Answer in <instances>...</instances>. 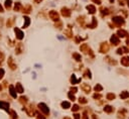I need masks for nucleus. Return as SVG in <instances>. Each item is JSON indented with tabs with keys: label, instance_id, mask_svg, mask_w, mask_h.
Returning a JSON list of instances; mask_svg holds the SVG:
<instances>
[{
	"label": "nucleus",
	"instance_id": "nucleus-1",
	"mask_svg": "<svg viewBox=\"0 0 129 119\" xmlns=\"http://www.w3.org/2000/svg\"><path fill=\"white\" fill-rule=\"evenodd\" d=\"M112 22L114 23L116 27H119L125 23V20L123 19V17H121V16H114V17H112Z\"/></svg>",
	"mask_w": 129,
	"mask_h": 119
},
{
	"label": "nucleus",
	"instance_id": "nucleus-2",
	"mask_svg": "<svg viewBox=\"0 0 129 119\" xmlns=\"http://www.w3.org/2000/svg\"><path fill=\"white\" fill-rule=\"evenodd\" d=\"M37 107L39 108V110L43 112L45 116H47V115H50V109H48V107L45 105L44 103H39V105H37Z\"/></svg>",
	"mask_w": 129,
	"mask_h": 119
},
{
	"label": "nucleus",
	"instance_id": "nucleus-3",
	"mask_svg": "<svg viewBox=\"0 0 129 119\" xmlns=\"http://www.w3.org/2000/svg\"><path fill=\"white\" fill-rule=\"evenodd\" d=\"M48 16L52 20L54 21H60V14L56 12V10H51L50 12H48Z\"/></svg>",
	"mask_w": 129,
	"mask_h": 119
},
{
	"label": "nucleus",
	"instance_id": "nucleus-4",
	"mask_svg": "<svg viewBox=\"0 0 129 119\" xmlns=\"http://www.w3.org/2000/svg\"><path fill=\"white\" fill-rule=\"evenodd\" d=\"M109 49H110V47H109V44L108 42H102L100 44V49H99V51L101 54H106V53H108L109 51Z\"/></svg>",
	"mask_w": 129,
	"mask_h": 119
},
{
	"label": "nucleus",
	"instance_id": "nucleus-5",
	"mask_svg": "<svg viewBox=\"0 0 129 119\" xmlns=\"http://www.w3.org/2000/svg\"><path fill=\"white\" fill-rule=\"evenodd\" d=\"M23 110H25V112L27 113L28 116H33V115L35 114V111H34V109H33L32 104H30V105H28L27 107H24Z\"/></svg>",
	"mask_w": 129,
	"mask_h": 119
},
{
	"label": "nucleus",
	"instance_id": "nucleus-6",
	"mask_svg": "<svg viewBox=\"0 0 129 119\" xmlns=\"http://www.w3.org/2000/svg\"><path fill=\"white\" fill-rule=\"evenodd\" d=\"M14 31H15V34H16V38H17V39H19V40L23 39L24 33L22 32L21 29H19L18 27H15V28H14Z\"/></svg>",
	"mask_w": 129,
	"mask_h": 119
},
{
	"label": "nucleus",
	"instance_id": "nucleus-7",
	"mask_svg": "<svg viewBox=\"0 0 129 119\" xmlns=\"http://www.w3.org/2000/svg\"><path fill=\"white\" fill-rule=\"evenodd\" d=\"M110 42H111L113 46H118L120 43V39H119V36L117 34H113L110 38Z\"/></svg>",
	"mask_w": 129,
	"mask_h": 119
},
{
	"label": "nucleus",
	"instance_id": "nucleus-8",
	"mask_svg": "<svg viewBox=\"0 0 129 119\" xmlns=\"http://www.w3.org/2000/svg\"><path fill=\"white\" fill-rule=\"evenodd\" d=\"M60 13H62V15L64 16V17H70L71 16V10L69 8H67V7H63L62 10H60Z\"/></svg>",
	"mask_w": 129,
	"mask_h": 119
},
{
	"label": "nucleus",
	"instance_id": "nucleus-9",
	"mask_svg": "<svg viewBox=\"0 0 129 119\" xmlns=\"http://www.w3.org/2000/svg\"><path fill=\"white\" fill-rule=\"evenodd\" d=\"M23 50H24V47L21 42H18L16 44V47H15V53H16V55H20L23 51Z\"/></svg>",
	"mask_w": 129,
	"mask_h": 119
},
{
	"label": "nucleus",
	"instance_id": "nucleus-10",
	"mask_svg": "<svg viewBox=\"0 0 129 119\" xmlns=\"http://www.w3.org/2000/svg\"><path fill=\"white\" fill-rule=\"evenodd\" d=\"M8 67H9L11 70H16V68H17V66L14 63V60H13L12 57H9L8 58Z\"/></svg>",
	"mask_w": 129,
	"mask_h": 119
},
{
	"label": "nucleus",
	"instance_id": "nucleus-11",
	"mask_svg": "<svg viewBox=\"0 0 129 119\" xmlns=\"http://www.w3.org/2000/svg\"><path fill=\"white\" fill-rule=\"evenodd\" d=\"M21 11L23 13H25V14H29L32 11V7H31V5H30V4H26V5H24L23 7H22Z\"/></svg>",
	"mask_w": 129,
	"mask_h": 119
},
{
	"label": "nucleus",
	"instance_id": "nucleus-12",
	"mask_svg": "<svg viewBox=\"0 0 129 119\" xmlns=\"http://www.w3.org/2000/svg\"><path fill=\"white\" fill-rule=\"evenodd\" d=\"M0 108L5 110L6 112H9V103L4 102V101H0Z\"/></svg>",
	"mask_w": 129,
	"mask_h": 119
},
{
	"label": "nucleus",
	"instance_id": "nucleus-13",
	"mask_svg": "<svg viewBox=\"0 0 129 119\" xmlns=\"http://www.w3.org/2000/svg\"><path fill=\"white\" fill-rule=\"evenodd\" d=\"M91 49L89 47V46L87 43H83L81 44V47H80V51H83V53H85V54H89V51Z\"/></svg>",
	"mask_w": 129,
	"mask_h": 119
},
{
	"label": "nucleus",
	"instance_id": "nucleus-14",
	"mask_svg": "<svg viewBox=\"0 0 129 119\" xmlns=\"http://www.w3.org/2000/svg\"><path fill=\"white\" fill-rule=\"evenodd\" d=\"M81 89L83 90V92L87 93V94H89L90 91H91V87H90V85H89V84H86V83H84V84H82V85H81Z\"/></svg>",
	"mask_w": 129,
	"mask_h": 119
},
{
	"label": "nucleus",
	"instance_id": "nucleus-15",
	"mask_svg": "<svg viewBox=\"0 0 129 119\" xmlns=\"http://www.w3.org/2000/svg\"><path fill=\"white\" fill-rule=\"evenodd\" d=\"M9 93H10V95H11V97L12 98L15 99L17 97V92H16V90H15L14 86H12V85H10L9 86Z\"/></svg>",
	"mask_w": 129,
	"mask_h": 119
},
{
	"label": "nucleus",
	"instance_id": "nucleus-16",
	"mask_svg": "<svg viewBox=\"0 0 129 119\" xmlns=\"http://www.w3.org/2000/svg\"><path fill=\"white\" fill-rule=\"evenodd\" d=\"M127 110L124 109V108H121L119 111H118V114H117V116H118L119 119H124L125 118V114H126Z\"/></svg>",
	"mask_w": 129,
	"mask_h": 119
},
{
	"label": "nucleus",
	"instance_id": "nucleus-17",
	"mask_svg": "<svg viewBox=\"0 0 129 119\" xmlns=\"http://www.w3.org/2000/svg\"><path fill=\"white\" fill-rule=\"evenodd\" d=\"M117 35H118L119 38H126V36H128V32L126 30H124V29H118Z\"/></svg>",
	"mask_w": 129,
	"mask_h": 119
},
{
	"label": "nucleus",
	"instance_id": "nucleus-18",
	"mask_svg": "<svg viewBox=\"0 0 129 119\" xmlns=\"http://www.w3.org/2000/svg\"><path fill=\"white\" fill-rule=\"evenodd\" d=\"M129 53V49L126 47H122L120 49L117 50V54L118 55H122V54H128Z\"/></svg>",
	"mask_w": 129,
	"mask_h": 119
},
{
	"label": "nucleus",
	"instance_id": "nucleus-19",
	"mask_svg": "<svg viewBox=\"0 0 129 119\" xmlns=\"http://www.w3.org/2000/svg\"><path fill=\"white\" fill-rule=\"evenodd\" d=\"M97 25H98V21H97V18L96 17H93L92 18V22L88 25V27L89 28H95V27H97Z\"/></svg>",
	"mask_w": 129,
	"mask_h": 119
},
{
	"label": "nucleus",
	"instance_id": "nucleus-20",
	"mask_svg": "<svg viewBox=\"0 0 129 119\" xmlns=\"http://www.w3.org/2000/svg\"><path fill=\"white\" fill-rule=\"evenodd\" d=\"M121 65L124 67H129V57H123L121 59Z\"/></svg>",
	"mask_w": 129,
	"mask_h": 119
},
{
	"label": "nucleus",
	"instance_id": "nucleus-21",
	"mask_svg": "<svg viewBox=\"0 0 129 119\" xmlns=\"http://www.w3.org/2000/svg\"><path fill=\"white\" fill-rule=\"evenodd\" d=\"M104 111L106 113H108V114H111L114 112V107H112V106H110V105H106L104 107Z\"/></svg>",
	"mask_w": 129,
	"mask_h": 119
},
{
	"label": "nucleus",
	"instance_id": "nucleus-22",
	"mask_svg": "<svg viewBox=\"0 0 129 119\" xmlns=\"http://www.w3.org/2000/svg\"><path fill=\"white\" fill-rule=\"evenodd\" d=\"M100 12H101V16H102V17H104L105 15H108V14L110 13V11H109L108 8H106V7H101Z\"/></svg>",
	"mask_w": 129,
	"mask_h": 119
},
{
	"label": "nucleus",
	"instance_id": "nucleus-23",
	"mask_svg": "<svg viewBox=\"0 0 129 119\" xmlns=\"http://www.w3.org/2000/svg\"><path fill=\"white\" fill-rule=\"evenodd\" d=\"M15 90H16L17 93L22 94L23 93V87H22V85L20 83H16V85H15Z\"/></svg>",
	"mask_w": 129,
	"mask_h": 119
},
{
	"label": "nucleus",
	"instance_id": "nucleus-24",
	"mask_svg": "<svg viewBox=\"0 0 129 119\" xmlns=\"http://www.w3.org/2000/svg\"><path fill=\"white\" fill-rule=\"evenodd\" d=\"M23 19H24V23H23V28H27L28 26H29V24H30V18L28 17V16H24L23 17Z\"/></svg>",
	"mask_w": 129,
	"mask_h": 119
},
{
	"label": "nucleus",
	"instance_id": "nucleus-25",
	"mask_svg": "<svg viewBox=\"0 0 129 119\" xmlns=\"http://www.w3.org/2000/svg\"><path fill=\"white\" fill-rule=\"evenodd\" d=\"M86 16H84V15H82V16H79L78 17V22H79V24L81 25V26H85V21H86Z\"/></svg>",
	"mask_w": 129,
	"mask_h": 119
},
{
	"label": "nucleus",
	"instance_id": "nucleus-26",
	"mask_svg": "<svg viewBox=\"0 0 129 119\" xmlns=\"http://www.w3.org/2000/svg\"><path fill=\"white\" fill-rule=\"evenodd\" d=\"M64 34H66L69 38H73V31H72V28H71L70 25H69V27H68V29H66V30H64Z\"/></svg>",
	"mask_w": 129,
	"mask_h": 119
},
{
	"label": "nucleus",
	"instance_id": "nucleus-27",
	"mask_svg": "<svg viewBox=\"0 0 129 119\" xmlns=\"http://www.w3.org/2000/svg\"><path fill=\"white\" fill-rule=\"evenodd\" d=\"M80 82H81V79H77V78H76V76L74 75H72L71 76V83L73 84V85H76V84H79Z\"/></svg>",
	"mask_w": 129,
	"mask_h": 119
},
{
	"label": "nucleus",
	"instance_id": "nucleus-28",
	"mask_svg": "<svg viewBox=\"0 0 129 119\" xmlns=\"http://www.w3.org/2000/svg\"><path fill=\"white\" fill-rule=\"evenodd\" d=\"M87 10L89 11L90 14H94L95 12H96V7H95L94 5H88L87 6Z\"/></svg>",
	"mask_w": 129,
	"mask_h": 119
},
{
	"label": "nucleus",
	"instance_id": "nucleus-29",
	"mask_svg": "<svg viewBox=\"0 0 129 119\" xmlns=\"http://www.w3.org/2000/svg\"><path fill=\"white\" fill-rule=\"evenodd\" d=\"M22 7H23V6L21 5L20 2H16L14 4V10L16 11V12H18V11H21L22 10Z\"/></svg>",
	"mask_w": 129,
	"mask_h": 119
},
{
	"label": "nucleus",
	"instance_id": "nucleus-30",
	"mask_svg": "<svg viewBox=\"0 0 129 119\" xmlns=\"http://www.w3.org/2000/svg\"><path fill=\"white\" fill-rule=\"evenodd\" d=\"M116 98V96L114 93H108L107 95H106V99L109 100V101H112V100H114Z\"/></svg>",
	"mask_w": 129,
	"mask_h": 119
},
{
	"label": "nucleus",
	"instance_id": "nucleus-31",
	"mask_svg": "<svg viewBox=\"0 0 129 119\" xmlns=\"http://www.w3.org/2000/svg\"><path fill=\"white\" fill-rule=\"evenodd\" d=\"M84 78H86V79H91L92 78V74H91V71L89 70V69H87L86 71H85V73H84Z\"/></svg>",
	"mask_w": 129,
	"mask_h": 119
},
{
	"label": "nucleus",
	"instance_id": "nucleus-32",
	"mask_svg": "<svg viewBox=\"0 0 129 119\" xmlns=\"http://www.w3.org/2000/svg\"><path fill=\"white\" fill-rule=\"evenodd\" d=\"M128 97H129V92H127V91L121 92V94H120V98H121V99L125 100V99H127Z\"/></svg>",
	"mask_w": 129,
	"mask_h": 119
},
{
	"label": "nucleus",
	"instance_id": "nucleus-33",
	"mask_svg": "<svg viewBox=\"0 0 129 119\" xmlns=\"http://www.w3.org/2000/svg\"><path fill=\"white\" fill-rule=\"evenodd\" d=\"M105 61L107 62V63H109L110 65H114V66H115V65H117V62H116V61H114V60H112V59L110 58V57H106V58H105Z\"/></svg>",
	"mask_w": 129,
	"mask_h": 119
},
{
	"label": "nucleus",
	"instance_id": "nucleus-34",
	"mask_svg": "<svg viewBox=\"0 0 129 119\" xmlns=\"http://www.w3.org/2000/svg\"><path fill=\"white\" fill-rule=\"evenodd\" d=\"M9 113H10V119H18L17 114L14 110H9Z\"/></svg>",
	"mask_w": 129,
	"mask_h": 119
},
{
	"label": "nucleus",
	"instance_id": "nucleus-35",
	"mask_svg": "<svg viewBox=\"0 0 129 119\" xmlns=\"http://www.w3.org/2000/svg\"><path fill=\"white\" fill-rule=\"evenodd\" d=\"M73 58H74L77 62H81V61H82V57H81V55L78 54V53H74V54H73Z\"/></svg>",
	"mask_w": 129,
	"mask_h": 119
},
{
	"label": "nucleus",
	"instance_id": "nucleus-36",
	"mask_svg": "<svg viewBox=\"0 0 129 119\" xmlns=\"http://www.w3.org/2000/svg\"><path fill=\"white\" fill-rule=\"evenodd\" d=\"M62 107L64 109H69L70 107H71V104H70V102H67V101H64V102H62Z\"/></svg>",
	"mask_w": 129,
	"mask_h": 119
},
{
	"label": "nucleus",
	"instance_id": "nucleus-37",
	"mask_svg": "<svg viewBox=\"0 0 129 119\" xmlns=\"http://www.w3.org/2000/svg\"><path fill=\"white\" fill-rule=\"evenodd\" d=\"M11 5H12V1L11 0H6L5 3H4V6H5V8L6 9H10L11 8Z\"/></svg>",
	"mask_w": 129,
	"mask_h": 119
},
{
	"label": "nucleus",
	"instance_id": "nucleus-38",
	"mask_svg": "<svg viewBox=\"0 0 129 119\" xmlns=\"http://www.w3.org/2000/svg\"><path fill=\"white\" fill-rule=\"evenodd\" d=\"M13 23H14V19H13V18H9V19L7 20V22H6L7 27H11L13 25Z\"/></svg>",
	"mask_w": 129,
	"mask_h": 119
},
{
	"label": "nucleus",
	"instance_id": "nucleus-39",
	"mask_svg": "<svg viewBox=\"0 0 129 119\" xmlns=\"http://www.w3.org/2000/svg\"><path fill=\"white\" fill-rule=\"evenodd\" d=\"M94 90H95V91H96V92H101L102 90H103V87H102V86H101V85H100V84H97V85H96V86H95V87H94Z\"/></svg>",
	"mask_w": 129,
	"mask_h": 119
},
{
	"label": "nucleus",
	"instance_id": "nucleus-40",
	"mask_svg": "<svg viewBox=\"0 0 129 119\" xmlns=\"http://www.w3.org/2000/svg\"><path fill=\"white\" fill-rule=\"evenodd\" d=\"M19 102L21 104H26L27 103V97H23V96H21V97L19 98Z\"/></svg>",
	"mask_w": 129,
	"mask_h": 119
},
{
	"label": "nucleus",
	"instance_id": "nucleus-41",
	"mask_svg": "<svg viewBox=\"0 0 129 119\" xmlns=\"http://www.w3.org/2000/svg\"><path fill=\"white\" fill-rule=\"evenodd\" d=\"M79 103H81V104H87V103H88V100H87L86 98H84V97H80V98H79Z\"/></svg>",
	"mask_w": 129,
	"mask_h": 119
},
{
	"label": "nucleus",
	"instance_id": "nucleus-42",
	"mask_svg": "<svg viewBox=\"0 0 129 119\" xmlns=\"http://www.w3.org/2000/svg\"><path fill=\"white\" fill-rule=\"evenodd\" d=\"M79 110H80L79 105H77V104L73 105V108H72V111H73V112H77V111H79Z\"/></svg>",
	"mask_w": 129,
	"mask_h": 119
},
{
	"label": "nucleus",
	"instance_id": "nucleus-43",
	"mask_svg": "<svg viewBox=\"0 0 129 119\" xmlns=\"http://www.w3.org/2000/svg\"><path fill=\"white\" fill-rule=\"evenodd\" d=\"M93 98L96 99V100H100L102 98V95L101 94H97V93H95V94L93 95Z\"/></svg>",
	"mask_w": 129,
	"mask_h": 119
},
{
	"label": "nucleus",
	"instance_id": "nucleus-44",
	"mask_svg": "<svg viewBox=\"0 0 129 119\" xmlns=\"http://www.w3.org/2000/svg\"><path fill=\"white\" fill-rule=\"evenodd\" d=\"M4 59H5V57H4V54L2 53V51H0V65L3 63V61H4Z\"/></svg>",
	"mask_w": 129,
	"mask_h": 119
},
{
	"label": "nucleus",
	"instance_id": "nucleus-45",
	"mask_svg": "<svg viewBox=\"0 0 129 119\" xmlns=\"http://www.w3.org/2000/svg\"><path fill=\"white\" fill-rule=\"evenodd\" d=\"M68 97H69L70 100H72V101H75L76 100V97L74 96V94H72V93H69V94H68Z\"/></svg>",
	"mask_w": 129,
	"mask_h": 119
},
{
	"label": "nucleus",
	"instance_id": "nucleus-46",
	"mask_svg": "<svg viewBox=\"0 0 129 119\" xmlns=\"http://www.w3.org/2000/svg\"><path fill=\"white\" fill-rule=\"evenodd\" d=\"M4 74H5V71L3 70L2 68H0V80L3 78V76H4Z\"/></svg>",
	"mask_w": 129,
	"mask_h": 119
},
{
	"label": "nucleus",
	"instance_id": "nucleus-47",
	"mask_svg": "<svg viewBox=\"0 0 129 119\" xmlns=\"http://www.w3.org/2000/svg\"><path fill=\"white\" fill-rule=\"evenodd\" d=\"M82 40H83V38H80V36H76V38H75V42H76V43H79L80 42H82Z\"/></svg>",
	"mask_w": 129,
	"mask_h": 119
},
{
	"label": "nucleus",
	"instance_id": "nucleus-48",
	"mask_svg": "<svg viewBox=\"0 0 129 119\" xmlns=\"http://www.w3.org/2000/svg\"><path fill=\"white\" fill-rule=\"evenodd\" d=\"M58 23H56V27H58L59 29H62V26H63V24H62V22H60V21H56Z\"/></svg>",
	"mask_w": 129,
	"mask_h": 119
},
{
	"label": "nucleus",
	"instance_id": "nucleus-49",
	"mask_svg": "<svg viewBox=\"0 0 129 119\" xmlns=\"http://www.w3.org/2000/svg\"><path fill=\"white\" fill-rule=\"evenodd\" d=\"M82 119H89V116H88V114H87V111H84L83 116H82Z\"/></svg>",
	"mask_w": 129,
	"mask_h": 119
},
{
	"label": "nucleus",
	"instance_id": "nucleus-50",
	"mask_svg": "<svg viewBox=\"0 0 129 119\" xmlns=\"http://www.w3.org/2000/svg\"><path fill=\"white\" fill-rule=\"evenodd\" d=\"M71 93H77V91H78V88H76V87H71Z\"/></svg>",
	"mask_w": 129,
	"mask_h": 119
},
{
	"label": "nucleus",
	"instance_id": "nucleus-51",
	"mask_svg": "<svg viewBox=\"0 0 129 119\" xmlns=\"http://www.w3.org/2000/svg\"><path fill=\"white\" fill-rule=\"evenodd\" d=\"M91 1L94 2V3H96V4H98V5H100L102 3V0H91Z\"/></svg>",
	"mask_w": 129,
	"mask_h": 119
},
{
	"label": "nucleus",
	"instance_id": "nucleus-52",
	"mask_svg": "<svg viewBox=\"0 0 129 119\" xmlns=\"http://www.w3.org/2000/svg\"><path fill=\"white\" fill-rule=\"evenodd\" d=\"M74 119H81V115L78 114V113H75L74 114Z\"/></svg>",
	"mask_w": 129,
	"mask_h": 119
},
{
	"label": "nucleus",
	"instance_id": "nucleus-53",
	"mask_svg": "<svg viewBox=\"0 0 129 119\" xmlns=\"http://www.w3.org/2000/svg\"><path fill=\"white\" fill-rule=\"evenodd\" d=\"M118 2H119L120 5H124L125 2H127V1H126V0H118Z\"/></svg>",
	"mask_w": 129,
	"mask_h": 119
},
{
	"label": "nucleus",
	"instance_id": "nucleus-54",
	"mask_svg": "<svg viewBox=\"0 0 129 119\" xmlns=\"http://www.w3.org/2000/svg\"><path fill=\"white\" fill-rule=\"evenodd\" d=\"M37 119H45V117L43 115H40V114H37Z\"/></svg>",
	"mask_w": 129,
	"mask_h": 119
},
{
	"label": "nucleus",
	"instance_id": "nucleus-55",
	"mask_svg": "<svg viewBox=\"0 0 129 119\" xmlns=\"http://www.w3.org/2000/svg\"><path fill=\"white\" fill-rule=\"evenodd\" d=\"M92 119H99V118H98V117H97V115H95V114H93V115H92Z\"/></svg>",
	"mask_w": 129,
	"mask_h": 119
},
{
	"label": "nucleus",
	"instance_id": "nucleus-56",
	"mask_svg": "<svg viewBox=\"0 0 129 119\" xmlns=\"http://www.w3.org/2000/svg\"><path fill=\"white\" fill-rule=\"evenodd\" d=\"M0 12H4V8L1 5H0Z\"/></svg>",
	"mask_w": 129,
	"mask_h": 119
},
{
	"label": "nucleus",
	"instance_id": "nucleus-57",
	"mask_svg": "<svg viewBox=\"0 0 129 119\" xmlns=\"http://www.w3.org/2000/svg\"><path fill=\"white\" fill-rule=\"evenodd\" d=\"M34 2H35V3H40L41 0H34Z\"/></svg>",
	"mask_w": 129,
	"mask_h": 119
},
{
	"label": "nucleus",
	"instance_id": "nucleus-58",
	"mask_svg": "<svg viewBox=\"0 0 129 119\" xmlns=\"http://www.w3.org/2000/svg\"><path fill=\"white\" fill-rule=\"evenodd\" d=\"M126 43H127V46H129V38L126 40Z\"/></svg>",
	"mask_w": 129,
	"mask_h": 119
},
{
	"label": "nucleus",
	"instance_id": "nucleus-59",
	"mask_svg": "<svg viewBox=\"0 0 129 119\" xmlns=\"http://www.w3.org/2000/svg\"><path fill=\"white\" fill-rule=\"evenodd\" d=\"M64 119H71L70 117H68V116H66V117H64Z\"/></svg>",
	"mask_w": 129,
	"mask_h": 119
},
{
	"label": "nucleus",
	"instance_id": "nucleus-60",
	"mask_svg": "<svg viewBox=\"0 0 129 119\" xmlns=\"http://www.w3.org/2000/svg\"><path fill=\"white\" fill-rule=\"evenodd\" d=\"M110 3H114V0H109Z\"/></svg>",
	"mask_w": 129,
	"mask_h": 119
},
{
	"label": "nucleus",
	"instance_id": "nucleus-61",
	"mask_svg": "<svg viewBox=\"0 0 129 119\" xmlns=\"http://www.w3.org/2000/svg\"><path fill=\"white\" fill-rule=\"evenodd\" d=\"M2 90V86H1V85H0V91H1Z\"/></svg>",
	"mask_w": 129,
	"mask_h": 119
},
{
	"label": "nucleus",
	"instance_id": "nucleus-62",
	"mask_svg": "<svg viewBox=\"0 0 129 119\" xmlns=\"http://www.w3.org/2000/svg\"><path fill=\"white\" fill-rule=\"evenodd\" d=\"M127 4H128V6H129V0H128V1H127Z\"/></svg>",
	"mask_w": 129,
	"mask_h": 119
}]
</instances>
